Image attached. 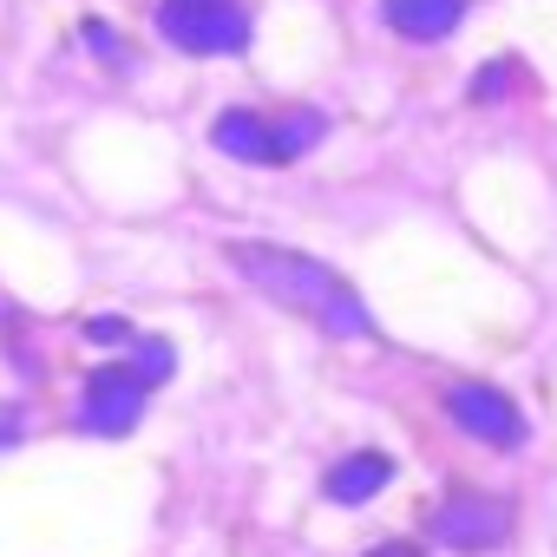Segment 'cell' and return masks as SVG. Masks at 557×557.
Returning a JSON list of instances; mask_svg holds the SVG:
<instances>
[{
  "label": "cell",
  "mask_w": 557,
  "mask_h": 557,
  "mask_svg": "<svg viewBox=\"0 0 557 557\" xmlns=\"http://www.w3.org/2000/svg\"><path fill=\"white\" fill-rule=\"evenodd\" d=\"M86 40H92V53H99V60H112V66L125 60V53H119V34H112L106 21H86Z\"/></svg>",
  "instance_id": "obj_11"
},
{
  "label": "cell",
  "mask_w": 557,
  "mask_h": 557,
  "mask_svg": "<svg viewBox=\"0 0 557 557\" xmlns=\"http://www.w3.org/2000/svg\"><path fill=\"white\" fill-rule=\"evenodd\" d=\"M14 440H21V420H14V413H0V446H14Z\"/></svg>",
  "instance_id": "obj_14"
},
{
  "label": "cell",
  "mask_w": 557,
  "mask_h": 557,
  "mask_svg": "<svg viewBox=\"0 0 557 557\" xmlns=\"http://www.w3.org/2000/svg\"><path fill=\"white\" fill-rule=\"evenodd\" d=\"M158 34L177 53L230 60L249 47V8L243 0H158Z\"/></svg>",
  "instance_id": "obj_3"
},
{
  "label": "cell",
  "mask_w": 557,
  "mask_h": 557,
  "mask_svg": "<svg viewBox=\"0 0 557 557\" xmlns=\"http://www.w3.org/2000/svg\"><path fill=\"white\" fill-rule=\"evenodd\" d=\"M511 73H518V66H511V60H492V66H485V73H479V79H472V99H498V86H505V79H511Z\"/></svg>",
  "instance_id": "obj_10"
},
{
  "label": "cell",
  "mask_w": 557,
  "mask_h": 557,
  "mask_svg": "<svg viewBox=\"0 0 557 557\" xmlns=\"http://www.w3.org/2000/svg\"><path fill=\"white\" fill-rule=\"evenodd\" d=\"M322 132H329V119H322L315 106L275 112V119L236 106V112H223V119L210 125V145H216L223 158H236V164H296L309 145H322Z\"/></svg>",
  "instance_id": "obj_2"
},
{
  "label": "cell",
  "mask_w": 557,
  "mask_h": 557,
  "mask_svg": "<svg viewBox=\"0 0 557 557\" xmlns=\"http://www.w3.org/2000/svg\"><path fill=\"white\" fill-rule=\"evenodd\" d=\"M230 269L243 275V283H256L269 302H283V309L322 322L329 335H374V315L355 296V283H342L329 262H315L302 249H283V243H230Z\"/></svg>",
  "instance_id": "obj_1"
},
{
  "label": "cell",
  "mask_w": 557,
  "mask_h": 557,
  "mask_svg": "<svg viewBox=\"0 0 557 557\" xmlns=\"http://www.w3.org/2000/svg\"><path fill=\"white\" fill-rule=\"evenodd\" d=\"M433 537L446 550H498L511 537V505L492 492H446V505L433 511Z\"/></svg>",
  "instance_id": "obj_5"
},
{
  "label": "cell",
  "mask_w": 557,
  "mask_h": 557,
  "mask_svg": "<svg viewBox=\"0 0 557 557\" xmlns=\"http://www.w3.org/2000/svg\"><path fill=\"white\" fill-rule=\"evenodd\" d=\"M368 557H420V550H413V544H374Z\"/></svg>",
  "instance_id": "obj_13"
},
{
  "label": "cell",
  "mask_w": 557,
  "mask_h": 557,
  "mask_svg": "<svg viewBox=\"0 0 557 557\" xmlns=\"http://www.w3.org/2000/svg\"><path fill=\"white\" fill-rule=\"evenodd\" d=\"M145 394H151V387H145L125 361H106V368H92L86 387H79V426L119 440V433H132V426L145 420Z\"/></svg>",
  "instance_id": "obj_4"
},
{
  "label": "cell",
  "mask_w": 557,
  "mask_h": 557,
  "mask_svg": "<svg viewBox=\"0 0 557 557\" xmlns=\"http://www.w3.org/2000/svg\"><path fill=\"white\" fill-rule=\"evenodd\" d=\"M446 413H453L459 433H472V440H485V446H518V440H524V413L511 407V394H498V387H485V381L446 387Z\"/></svg>",
  "instance_id": "obj_6"
},
{
  "label": "cell",
  "mask_w": 557,
  "mask_h": 557,
  "mask_svg": "<svg viewBox=\"0 0 557 557\" xmlns=\"http://www.w3.org/2000/svg\"><path fill=\"white\" fill-rule=\"evenodd\" d=\"M86 335H92V342H132V322H119V315H99V322H86Z\"/></svg>",
  "instance_id": "obj_12"
},
{
  "label": "cell",
  "mask_w": 557,
  "mask_h": 557,
  "mask_svg": "<svg viewBox=\"0 0 557 557\" xmlns=\"http://www.w3.org/2000/svg\"><path fill=\"white\" fill-rule=\"evenodd\" d=\"M387 479H394V459H387V453H348V459H335V466H329L322 492H329L335 505H368Z\"/></svg>",
  "instance_id": "obj_8"
},
{
  "label": "cell",
  "mask_w": 557,
  "mask_h": 557,
  "mask_svg": "<svg viewBox=\"0 0 557 557\" xmlns=\"http://www.w3.org/2000/svg\"><path fill=\"white\" fill-rule=\"evenodd\" d=\"M125 348H132V361H125V368H132L145 387L171 381V368H177V348H171V342H158V335H151V342H125Z\"/></svg>",
  "instance_id": "obj_9"
},
{
  "label": "cell",
  "mask_w": 557,
  "mask_h": 557,
  "mask_svg": "<svg viewBox=\"0 0 557 557\" xmlns=\"http://www.w3.org/2000/svg\"><path fill=\"white\" fill-rule=\"evenodd\" d=\"M381 21H387L400 40L433 47V40H446V34L466 21V0H381Z\"/></svg>",
  "instance_id": "obj_7"
}]
</instances>
